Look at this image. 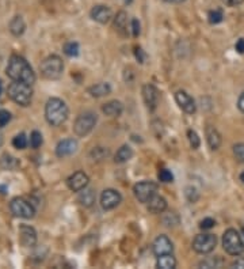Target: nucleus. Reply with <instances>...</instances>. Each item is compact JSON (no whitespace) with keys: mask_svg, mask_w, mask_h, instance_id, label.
I'll use <instances>...</instances> for the list:
<instances>
[{"mask_svg":"<svg viewBox=\"0 0 244 269\" xmlns=\"http://www.w3.org/2000/svg\"><path fill=\"white\" fill-rule=\"evenodd\" d=\"M6 72L8 78H11L14 82H22L30 86H33L35 83V74L33 68L30 67L26 59H23L22 56H16V54L11 56Z\"/></svg>","mask_w":244,"mask_h":269,"instance_id":"1","label":"nucleus"},{"mask_svg":"<svg viewBox=\"0 0 244 269\" xmlns=\"http://www.w3.org/2000/svg\"><path fill=\"white\" fill-rule=\"evenodd\" d=\"M68 106L60 98H50L45 105V118L52 127H60L68 118Z\"/></svg>","mask_w":244,"mask_h":269,"instance_id":"2","label":"nucleus"},{"mask_svg":"<svg viewBox=\"0 0 244 269\" xmlns=\"http://www.w3.org/2000/svg\"><path fill=\"white\" fill-rule=\"evenodd\" d=\"M7 93H8V97L15 103H18L23 108L29 106L31 103V100H33V88H31V86L26 84V83H22V82H13L8 86Z\"/></svg>","mask_w":244,"mask_h":269,"instance_id":"3","label":"nucleus"},{"mask_svg":"<svg viewBox=\"0 0 244 269\" xmlns=\"http://www.w3.org/2000/svg\"><path fill=\"white\" fill-rule=\"evenodd\" d=\"M40 69L44 78H46L49 81H56L61 78V75L64 72V63L57 54H52L44 59V61L41 63Z\"/></svg>","mask_w":244,"mask_h":269,"instance_id":"4","label":"nucleus"},{"mask_svg":"<svg viewBox=\"0 0 244 269\" xmlns=\"http://www.w3.org/2000/svg\"><path fill=\"white\" fill-rule=\"evenodd\" d=\"M223 248L230 256H240L244 253V242L235 229L227 230L223 235Z\"/></svg>","mask_w":244,"mask_h":269,"instance_id":"5","label":"nucleus"},{"mask_svg":"<svg viewBox=\"0 0 244 269\" xmlns=\"http://www.w3.org/2000/svg\"><path fill=\"white\" fill-rule=\"evenodd\" d=\"M96 121H98V117L95 115L94 112H84V113H81L77 118H76V121L74 124V131L75 134H77V136H87L94 127L96 125Z\"/></svg>","mask_w":244,"mask_h":269,"instance_id":"6","label":"nucleus"},{"mask_svg":"<svg viewBox=\"0 0 244 269\" xmlns=\"http://www.w3.org/2000/svg\"><path fill=\"white\" fill-rule=\"evenodd\" d=\"M10 209L16 218H22V219H33L35 215V209H34L33 204L27 202L23 197H15L10 202Z\"/></svg>","mask_w":244,"mask_h":269,"instance_id":"7","label":"nucleus"},{"mask_svg":"<svg viewBox=\"0 0 244 269\" xmlns=\"http://www.w3.org/2000/svg\"><path fill=\"white\" fill-rule=\"evenodd\" d=\"M217 245V236L214 234H198L193 241V249L199 254L212 253Z\"/></svg>","mask_w":244,"mask_h":269,"instance_id":"8","label":"nucleus"},{"mask_svg":"<svg viewBox=\"0 0 244 269\" xmlns=\"http://www.w3.org/2000/svg\"><path fill=\"white\" fill-rule=\"evenodd\" d=\"M136 199L140 202H148L157 192V184L153 181H141L138 184H136L135 188Z\"/></svg>","mask_w":244,"mask_h":269,"instance_id":"9","label":"nucleus"},{"mask_svg":"<svg viewBox=\"0 0 244 269\" xmlns=\"http://www.w3.org/2000/svg\"><path fill=\"white\" fill-rule=\"evenodd\" d=\"M121 202L122 196L118 190H115V189H106V190L102 192L101 205L103 209H106V211L114 209L117 205H120Z\"/></svg>","mask_w":244,"mask_h":269,"instance_id":"10","label":"nucleus"},{"mask_svg":"<svg viewBox=\"0 0 244 269\" xmlns=\"http://www.w3.org/2000/svg\"><path fill=\"white\" fill-rule=\"evenodd\" d=\"M142 98H144V102H145L147 108L149 109V112H153L159 103V90L153 84L147 83L142 87Z\"/></svg>","mask_w":244,"mask_h":269,"instance_id":"11","label":"nucleus"},{"mask_svg":"<svg viewBox=\"0 0 244 269\" xmlns=\"http://www.w3.org/2000/svg\"><path fill=\"white\" fill-rule=\"evenodd\" d=\"M175 101L176 103L179 105V108L182 109L183 112H186V113H189V115L196 113V110H197L196 101H194V100H193V97L187 94L186 91H183V90L176 91Z\"/></svg>","mask_w":244,"mask_h":269,"instance_id":"12","label":"nucleus"},{"mask_svg":"<svg viewBox=\"0 0 244 269\" xmlns=\"http://www.w3.org/2000/svg\"><path fill=\"white\" fill-rule=\"evenodd\" d=\"M90 178L84 171H76L71 177H68L67 185L72 192H80L84 188H87Z\"/></svg>","mask_w":244,"mask_h":269,"instance_id":"13","label":"nucleus"},{"mask_svg":"<svg viewBox=\"0 0 244 269\" xmlns=\"http://www.w3.org/2000/svg\"><path fill=\"white\" fill-rule=\"evenodd\" d=\"M152 250L156 256L162 254H171L174 250V245L167 235H159L152 243Z\"/></svg>","mask_w":244,"mask_h":269,"instance_id":"14","label":"nucleus"},{"mask_svg":"<svg viewBox=\"0 0 244 269\" xmlns=\"http://www.w3.org/2000/svg\"><path fill=\"white\" fill-rule=\"evenodd\" d=\"M91 18L98 22V23H102V25H106L108 23L111 18H113V13L110 10V7L105 6V4H98V6H94L91 8Z\"/></svg>","mask_w":244,"mask_h":269,"instance_id":"15","label":"nucleus"},{"mask_svg":"<svg viewBox=\"0 0 244 269\" xmlns=\"http://www.w3.org/2000/svg\"><path fill=\"white\" fill-rule=\"evenodd\" d=\"M19 242L25 248H34L37 243V233L33 227L22 224L19 227Z\"/></svg>","mask_w":244,"mask_h":269,"instance_id":"16","label":"nucleus"},{"mask_svg":"<svg viewBox=\"0 0 244 269\" xmlns=\"http://www.w3.org/2000/svg\"><path fill=\"white\" fill-rule=\"evenodd\" d=\"M77 150V141L75 139H64L61 140L57 147H56V155L59 158H65V156H69L76 152Z\"/></svg>","mask_w":244,"mask_h":269,"instance_id":"17","label":"nucleus"},{"mask_svg":"<svg viewBox=\"0 0 244 269\" xmlns=\"http://www.w3.org/2000/svg\"><path fill=\"white\" fill-rule=\"evenodd\" d=\"M205 134H206V141H208V146L212 151H216L220 148L221 146V134L220 132L217 131L214 127H212V125H208L206 127V131H205Z\"/></svg>","mask_w":244,"mask_h":269,"instance_id":"18","label":"nucleus"},{"mask_svg":"<svg viewBox=\"0 0 244 269\" xmlns=\"http://www.w3.org/2000/svg\"><path fill=\"white\" fill-rule=\"evenodd\" d=\"M147 208L151 214H163L167 209V202L162 196L155 195L147 202Z\"/></svg>","mask_w":244,"mask_h":269,"instance_id":"19","label":"nucleus"},{"mask_svg":"<svg viewBox=\"0 0 244 269\" xmlns=\"http://www.w3.org/2000/svg\"><path fill=\"white\" fill-rule=\"evenodd\" d=\"M102 112L106 116H108V117H118L123 112V105H122V102L117 101V100L115 101H110L102 106Z\"/></svg>","mask_w":244,"mask_h":269,"instance_id":"20","label":"nucleus"},{"mask_svg":"<svg viewBox=\"0 0 244 269\" xmlns=\"http://www.w3.org/2000/svg\"><path fill=\"white\" fill-rule=\"evenodd\" d=\"M114 27L115 30L121 35L128 34V14L125 11H120L114 18Z\"/></svg>","mask_w":244,"mask_h":269,"instance_id":"21","label":"nucleus"},{"mask_svg":"<svg viewBox=\"0 0 244 269\" xmlns=\"http://www.w3.org/2000/svg\"><path fill=\"white\" fill-rule=\"evenodd\" d=\"M88 93L91 94V97H95V98H101V97H105V95H108L111 93V86L108 83H96L94 86L88 88Z\"/></svg>","mask_w":244,"mask_h":269,"instance_id":"22","label":"nucleus"},{"mask_svg":"<svg viewBox=\"0 0 244 269\" xmlns=\"http://www.w3.org/2000/svg\"><path fill=\"white\" fill-rule=\"evenodd\" d=\"M25 30H26V23H25L23 18L19 17V15L14 17L11 22H10V32H11V34L15 35V37H19V35L25 33Z\"/></svg>","mask_w":244,"mask_h":269,"instance_id":"23","label":"nucleus"},{"mask_svg":"<svg viewBox=\"0 0 244 269\" xmlns=\"http://www.w3.org/2000/svg\"><path fill=\"white\" fill-rule=\"evenodd\" d=\"M95 199H96V195H95L94 189L84 188L79 192V202L84 207H91L95 202Z\"/></svg>","mask_w":244,"mask_h":269,"instance_id":"24","label":"nucleus"},{"mask_svg":"<svg viewBox=\"0 0 244 269\" xmlns=\"http://www.w3.org/2000/svg\"><path fill=\"white\" fill-rule=\"evenodd\" d=\"M133 158V150L129 147V146H122L118 151H117V154L114 156V161L115 163H125V162L130 161Z\"/></svg>","mask_w":244,"mask_h":269,"instance_id":"25","label":"nucleus"},{"mask_svg":"<svg viewBox=\"0 0 244 269\" xmlns=\"http://www.w3.org/2000/svg\"><path fill=\"white\" fill-rule=\"evenodd\" d=\"M156 267L162 269H174L176 267V260L172 257V254H162V256H157Z\"/></svg>","mask_w":244,"mask_h":269,"instance_id":"26","label":"nucleus"},{"mask_svg":"<svg viewBox=\"0 0 244 269\" xmlns=\"http://www.w3.org/2000/svg\"><path fill=\"white\" fill-rule=\"evenodd\" d=\"M108 155H110L108 148L95 147L91 150V152H90V158L95 162H101V161H105L106 158H108Z\"/></svg>","mask_w":244,"mask_h":269,"instance_id":"27","label":"nucleus"},{"mask_svg":"<svg viewBox=\"0 0 244 269\" xmlns=\"http://www.w3.org/2000/svg\"><path fill=\"white\" fill-rule=\"evenodd\" d=\"M0 166L3 168H6V170H14V168H16L19 166V162L16 161V158H14L11 155L4 154L1 156V159H0Z\"/></svg>","mask_w":244,"mask_h":269,"instance_id":"28","label":"nucleus"},{"mask_svg":"<svg viewBox=\"0 0 244 269\" xmlns=\"http://www.w3.org/2000/svg\"><path fill=\"white\" fill-rule=\"evenodd\" d=\"M162 222L167 227H175L176 224H179V216L175 212H167L162 218Z\"/></svg>","mask_w":244,"mask_h":269,"instance_id":"29","label":"nucleus"},{"mask_svg":"<svg viewBox=\"0 0 244 269\" xmlns=\"http://www.w3.org/2000/svg\"><path fill=\"white\" fill-rule=\"evenodd\" d=\"M79 50H80V48H79L77 42H67L64 45V53L69 57H76L79 54Z\"/></svg>","mask_w":244,"mask_h":269,"instance_id":"30","label":"nucleus"},{"mask_svg":"<svg viewBox=\"0 0 244 269\" xmlns=\"http://www.w3.org/2000/svg\"><path fill=\"white\" fill-rule=\"evenodd\" d=\"M13 146L16 150H25L27 147V137L25 134H16L13 139Z\"/></svg>","mask_w":244,"mask_h":269,"instance_id":"31","label":"nucleus"},{"mask_svg":"<svg viewBox=\"0 0 244 269\" xmlns=\"http://www.w3.org/2000/svg\"><path fill=\"white\" fill-rule=\"evenodd\" d=\"M208 18H209V22L212 25H217V23L223 22L224 14L221 10H213V11H210L209 13Z\"/></svg>","mask_w":244,"mask_h":269,"instance_id":"32","label":"nucleus"},{"mask_svg":"<svg viewBox=\"0 0 244 269\" xmlns=\"http://www.w3.org/2000/svg\"><path fill=\"white\" fill-rule=\"evenodd\" d=\"M184 195H186V199L189 200L190 202H197L198 199H199V193L194 186H187L184 189Z\"/></svg>","mask_w":244,"mask_h":269,"instance_id":"33","label":"nucleus"},{"mask_svg":"<svg viewBox=\"0 0 244 269\" xmlns=\"http://www.w3.org/2000/svg\"><path fill=\"white\" fill-rule=\"evenodd\" d=\"M187 137H189L190 146L194 148V150H197V148L199 147L201 140H199V136H198V134H197L196 131H193V129L187 131Z\"/></svg>","mask_w":244,"mask_h":269,"instance_id":"34","label":"nucleus"},{"mask_svg":"<svg viewBox=\"0 0 244 269\" xmlns=\"http://www.w3.org/2000/svg\"><path fill=\"white\" fill-rule=\"evenodd\" d=\"M42 134L38 131H33L31 134H30V146L33 148H38L41 147V144H42Z\"/></svg>","mask_w":244,"mask_h":269,"instance_id":"35","label":"nucleus"},{"mask_svg":"<svg viewBox=\"0 0 244 269\" xmlns=\"http://www.w3.org/2000/svg\"><path fill=\"white\" fill-rule=\"evenodd\" d=\"M233 155L237 159V162L244 163V144L243 143H239L233 146Z\"/></svg>","mask_w":244,"mask_h":269,"instance_id":"36","label":"nucleus"},{"mask_svg":"<svg viewBox=\"0 0 244 269\" xmlns=\"http://www.w3.org/2000/svg\"><path fill=\"white\" fill-rule=\"evenodd\" d=\"M159 180L164 184H168V182L174 181V175L172 173L167 170V168H162L160 171H159Z\"/></svg>","mask_w":244,"mask_h":269,"instance_id":"37","label":"nucleus"},{"mask_svg":"<svg viewBox=\"0 0 244 269\" xmlns=\"http://www.w3.org/2000/svg\"><path fill=\"white\" fill-rule=\"evenodd\" d=\"M199 267H203V268H220L221 267V261L217 260V258H208L202 263L199 264Z\"/></svg>","mask_w":244,"mask_h":269,"instance_id":"38","label":"nucleus"},{"mask_svg":"<svg viewBox=\"0 0 244 269\" xmlns=\"http://www.w3.org/2000/svg\"><path fill=\"white\" fill-rule=\"evenodd\" d=\"M10 121H11V113L4 110V109H1V110H0V128L6 127Z\"/></svg>","mask_w":244,"mask_h":269,"instance_id":"39","label":"nucleus"},{"mask_svg":"<svg viewBox=\"0 0 244 269\" xmlns=\"http://www.w3.org/2000/svg\"><path fill=\"white\" fill-rule=\"evenodd\" d=\"M214 224H216V222L212 218H205L202 222H201V224H199V227L202 230H210L214 227Z\"/></svg>","mask_w":244,"mask_h":269,"instance_id":"40","label":"nucleus"},{"mask_svg":"<svg viewBox=\"0 0 244 269\" xmlns=\"http://www.w3.org/2000/svg\"><path fill=\"white\" fill-rule=\"evenodd\" d=\"M135 56L137 60L140 61V63H144L145 61V59H147V54L144 53V50H142L141 48H136L135 49Z\"/></svg>","mask_w":244,"mask_h":269,"instance_id":"41","label":"nucleus"},{"mask_svg":"<svg viewBox=\"0 0 244 269\" xmlns=\"http://www.w3.org/2000/svg\"><path fill=\"white\" fill-rule=\"evenodd\" d=\"M132 30H133V35L138 37V34H140V22L137 19L132 20Z\"/></svg>","mask_w":244,"mask_h":269,"instance_id":"42","label":"nucleus"},{"mask_svg":"<svg viewBox=\"0 0 244 269\" xmlns=\"http://www.w3.org/2000/svg\"><path fill=\"white\" fill-rule=\"evenodd\" d=\"M232 268H239V269H244V257H239L237 260H235L233 263L230 264Z\"/></svg>","mask_w":244,"mask_h":269,"instance_id":"43","label":"nucleus"},{"mask_svg":"<svg viewBox=\"0 0 244 269\" xmlns=\"http://www.w3.org/2000/svg\"><path fill=\"white\" fill-rule=\"evenodd\" d=\"M223 3L227 7H237L244 3V0H223Z\"/></svg>","mask_w":244,"mask_h":269,"instance_id":"44","label":"nucleus"},{"mask_svg":"<svg viewBox=\"0 0 244 269\" xmlns=\"http://www.w3.org/2000/svg\"><path fill=\"white\" fill-rule=\"evenodd\" d=\"M235 48H236V50L239 53H244V38H240V40L237 41Z\"/></svg>","mask_w":244,"mask_h":269,"instance_id":"45","label":"nucleus"},{"mask_svg":"<svg viewBox=\"0 0 244 269\" xmlns=\"http://www.w3.org/2000/svg\"><path fill=\"white\" fill-rule=\"evenodd\" d=\"M237 108H239V110L242 112L244 115V93H242L240 94V97H239V101H237Z\"/></svg>","mask_w":244,"mask_h":269,"instance_id":"46","label":"nucleus"},{"mask_svg":"<svg viewBox=\"0 0 244 269\" xmlns=\"http://www.w3.org/2000/svg\"><path fill=\"white\" fill-rule=\"evenodd\" d=\"M164 1H167V3H174V4H178V3H183L184 0H164Z\"/></svg>","mask_w":244,"mask_h":269,"instance_id":"47","label":"nucleus"},{"mask_svg":"<svg viewBox=\"0 0 244 269\" xmlns=\"http://www.w3.org/2000/svg\"><path fill=\"white\" fill-rule=\"evenodd\" d=\"M1 144H3V136L0 134V147H1Z\"/></svg>","mask_w":244,"mask_h":269,"instance_id":"48","label":"nucleus"},{"mask_svg":"<svg viewBox=\"0 0 244 269\" xmlns=\"http://www.w3.org/2000/svg\"><path fill=\"white\" fill-rule=\"evenodd\" d=\"M240 180H242V182H243V184H244V171H243V173H242V175H240Z\"/></svg>","mask_w":244,"mask_h":269,"instance_id":"49","label":"nucleus"},{"mask_svg":"<svg viewBox=\"0 0 244 269\" xmlns=\"http://www.w3.org/2000/svg\"><path fill=\"white\" fill-rule=\"evenodd\" d=\"M0 93H1V81H0Z\"/></svg>","mask_w":244,"mask_h":269,"instance_id":"50","label":"nucleus"},{"mask_svg":"<svg viewBox=\"0 0 244 269\" xmlns=\"http://www.w3.org/2000/svg\"><path fill=\"white\" fill-rule=\"evenodd\" d=\"M243 231H244V230H243Z\"/></svg>","mask_w":244,"mask_h":269,"instance_id":"51","label":"nucleus"}]
</instances>
